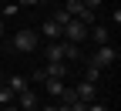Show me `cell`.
Instances as JSON below:
<instances>
[{
  "mask_svg": "<svg viewBox=\"0 0 121 111\" xmlns=\"http://www.w3.org/2000/svg\"><path fill=\"white\" fill-rule=\"evenodd\" d=\"M60 57H81V47L71 40H60Z\"/></svg>",
  "mask_w": 121,
  "mask_h": 111,
  "instance_id": "cell-12",
  "label": "cell"
},
{
  "mask_svg": "<svg viewBox=\"0 0 121 111\" xmlns=\"http://www.w3.org/2000/svg\"><path fill=\"white\" fill-rule=\"evenodd\" d=\"M37 111H57V104H47V108H37Z\"/></svg>",
  "mask_w": 121,
  "mask_h": 111,
  "instance_id": "cell-23",
  "label": "cell"
},
{
  "mask_svg": "<svg viewBox=\"0 0 121 111\" xmlns=\"http://www.w3.org/2000/svg\"><path fill=\"white\" fill-rule=\"evenodd\" d=\"M44 74H47V77H60V81H64V74H67V67L60 64V61H54V64H47V67H44Z\"/></svg>",
  "mask_w": 121,
  "mask_h": 111,
  "instance_id": "cell-11",
  "label": "cell"
},
{
  "mask_svg": "<svg viewBox=\"0 0 121 111\" xmlns=\"http://www.w3.org/2000/svg\"><path fill=\"white\" fill-rule=\"evenodd\" d=\"M4 34H7V27H4V20H0V37H4Z\"/></svg>",
  "mask_w": 121,
  "mask_h": 111,
  "instance_id": "cell-24",
  "label": "cell"
},
{
  "mask_svg": "<svg viewBox=\"0 0 121 111\" xmlns=\"http://www.w3.org/2000/svg\"><path fill=\"white\" fill-rule=\"evenodd\" d=\"M74 94H78V101H84V104H91V101H98V84H81L78 91H74Z\"/></svg>",
  "mask_w": 121,
  "mask_h": 111,
  "instance_id": "cell-6",
  "label": "cell"
},
{
  "mask_svg": "<svg viewBox=\"0 0 121 111\" xmlns=\"http://www.w3.org/2000/svg\"><path fill=\"white\" fill-rule=\"evenodd\" d=\"M0 111H20L17 104H4V108H0Z\"/></svg>",
  "mask_w": 121,
  "mask_h": 111,
  "instance_id": "cell-22",
  "label": "cell"
},
{
  "mask_svg": "<svg viewBox=\"0 0 121 111\" xmlns=\"http://www.w3.org/2000/svg\"><path fill=\"white\" fill-rule=\"evenodd\" d=\"M37 44H40V34L34 27H24L13 34V51H20V54H30V51H37Z\"/></svg>",
  "mask_w": 121,
  "mask_h": 111,
  "instance_id": "cell-1",
  "label": "cell"
},
{
  "mask_svg": "<svg viewBox=\"0 0 121 111\" xmlns=\"http://www.w3.org/2000/svg\"><path fill=\"white\" fill-rule=\"evenodd\" d=\"M44 84H47V94H51V98H60V94H64V84H60V77H47Z\"/></svg>",
  "mask_w": 121,
  "mask_h": 111,
  "instance_id": "cell-10",
  "label": "cell"
},
{
  "mask_svg": "<svg viewBox=\"0 0 121 111\" xmlns=\"http://www.w3.org/2000/svg\"><path fill=\"white\" fill-rule=\"evenodd\" d=\"M60 40H71V44H78V47H81V44L87 40V27H84L81 20H74V17H71L64 27H60Z\"/></svg>",
  "mask_w": 121,
  "mask_h": 111,
  "instance_id": "cell-3",
  "label": "cell"
},
{
  "mask_svg": "<svg viewBox=\"0 0 121 111\" xmlns=\"http://www.w3.org/2000/svg\"><path fill=\"white\" fill-rule=\"evenodd\" d=\"M118 57H121V54H118V47H114V44H101V47H94V54L87 57V64H94V67L104 71V67H111Z\"/></svg>",
  "mask_w": 121,
  "mask_h": 111,
  "instance_id": "cell-2",
  "label": "cell"
},
{
  "mask_svg": "<svg viewBox=\"0 0 121 111\" xmlns=\"http://www.w3.org/2000/svg\"><path fill=\"white\" fill-rule=\"evenodd\" d=\"M84 81H87V84H98V81H101V67L87 64V71H84Z\"/></svg>",
  "mask_w": 121,
  "mask_h": 111,
  "instance_id": "cell-13",
  "label": "cell"
},
{
  "mask_svg": "<svg viewBox=\"0 0 121 111\" xmlns=\"http://www.w3.org/2000/svg\"><path fill=\"white\" fill-rule=\"evenodd\" d=\"M51 20H54V24H57V27H64V24H67V20H71V13H67V10H64V7H60V10H57V13H54V17H51Z\"/></svg>",
  "mask_w": 121,
  "mask_h": 111,
  "instance_id": "cell-16",
  "label": "cell"
},
{
  "mask_svg": "<svg viewBox=\"0 0 121 111\" xmlns=\"http://www.w3.org/2000/svg\"><path fill=\"white\" fill-rule=\"evenodd\" d=\"M17 4H24V7H34V4H40V0H17Z\"/></svg>",
  "mask_w": 121,
  "mask_h": 111,
  "instance_id": "cell-21",
  "label": "cell"
},
{
  "mask_svg": "<svg viewBox=\"0 0 121 111\" xmlns=\"http://www.w3.org/2000/svg\"><path fill=\"white\" fill-rule=\"evenodd\" d=\"M13 104H17L20 111H37V94L27 88V91H20V94H17V101H13Z\"/></svg>",
  "mask_w": 121,
  "mask_h": 111,
  "instance_id": "cell-5",
  "label": "cell"
},
{
  "mask_svg": "<svg viewBox=\"0 0 121 111\" xmlns=\"http://www.w3.org/2000/svg\"><path fill=\"white\" fill-rule=\"evenodd\" d=\"M44 57H47V64H54V61H60V40H51L47 47H44Z\"/></svg>",
  "mask_w": 121,
  "mask_h": 111,
  "instance_id": "cell-9",
  "label": "cell"
},
{
  "mask_svg": "<svg viewBox=\"0 0 121 111\" xmlns=\"http://www.w3.org/2000/svg\"><path fill=\"white\" fill-rule=\"evenodd\" d=\"M17 10H20V4H7L4 7V17H17Z\"/></svg>",
  "mask_w": 121,
  "mask_h": 111,
  "instance_id": "cell-19",
  "label": "cell"
},
{
  "mask_svg": "<svg viewBox=\"0 0 121 111\" xmlns=\"http://www.w3.org/2000/svg\"><path fill=\"white\" fill-rule=\"evenodd\" d=\"M60 101H64V104H71V101H78V94H74L71 88H64V94H60Z\"/></svg>",
  "mask_w": 121,
  "mask_h": 111,
  "instance_id": "cell-18",
  "label": "cell"
},
{
  "mask_svg": "<svg viewBox=\"0 0 121 111\" xmlns=\"http://www.w3.org/2000/svg\"><path fill=\"white\" fill-rule=\"evenodd\" d=\"M13 101H17V94H13L10 88H0V108H4V104H13Z\"/></svg>",
  "mask_w": 121,
  "mask_h": 111,
  "instance_id": "cell-14",
  "label": "cell"
},
{
  "mask_svg": "<svg viewBox=\"0 0 121 111\" xmlns=\"http://www.w3.org/2000/svg\"><path fill=\"white\" fill-rule=\"evenodd\" d=\"M81 4H84L87 10H98V7H101V0H81Z\"/></svg>",
  "mask_w": 121,
  "mask_h": 111,
  "instance_id": "cell-20",
  "label": "cell"
},
{
  "mask_svg": "<svg viewBox=\"0 0 121 111\" xmlns=\"http://www.w3.org/2000/svg\"><path fill=\"white\" fill-rule=\"evenodd\" d=\"M64 10L71 13V17H78V13L84 10V4H81V0H67V4H64Z\"/></svg>",
  "mask_w": 121,
  "mask_h": 111,
  "instance_id": "cell-15",
  "label": "cell"
},
{
  "mask_svg": "<svg viewBox=\"0 0 121 111\" xmlns=\"http://www.w3.org/2000/svg\"><path fill=\"white\" fill-rule=\"evenodd\" d=\"M84 111H111V108H108V104H104V101H91V104H87Z\"/></svg>",
  "mask_w": 121,
  "mask_h": 111,
  "instance_id": "cell-17",
  "label": "cell"
},
{
  "mask_svg": "<svg viewBox=\"0 0 121 111\" xmlns=\"http://www.w3.org/2000/svg\"><path fill=\"white\" fill-rule=\"evenodd\" d=\"M40 34L47 37V40H60V27H57L54 20H44V24H40Z\"/></svg>",
  "mask_w": 121,
  "mask_h": 111,
  "instance_id": "cell-7",
  "label": "cell"
},
{
  "mask_svg": "<svg viewBox=\"0 0 121 111\" xmlns=\"http://www.w3.org/2000/svg\"><path fill=\"white\" fill-rule=\"evenodd\" d=\"M87 37L94 40V47L111 44V34H108V27H104V24H91V27H87Z\"/></svg>",
  "mask_w": 121,
  "mask_h": 111,
  "instance_id": "cell-4",
  "label": "cell"
},
{
  "mask_svg": "<svg viewBox=\"0 0 121 111\" xmlns=\"http://www.w3.org/2000/svg\"><path fill=\"white\" fill-rule=\"evenodd\" d=\"M7 88H10L13 94H20V91H27V88H30V81H27V77H24V74H13V77H10V81H7Z\"/></svg>",
  "mask_w": 121,
  "mask_h": 111,
  "instance_id": "cell-8",
  "label": "cell"
}]
</instances>
